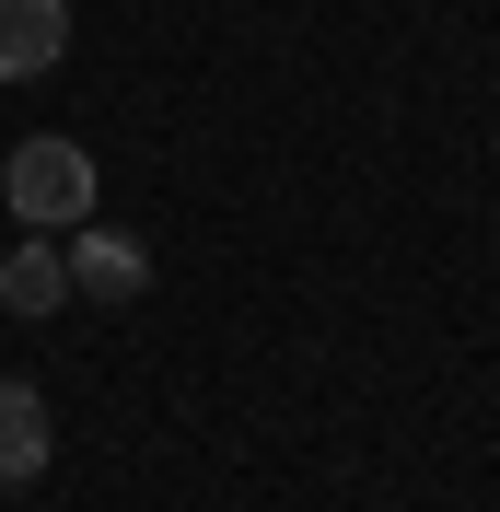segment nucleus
Segmentation results:
<instances>
[{
	"label": "nucleus",
	"mask_w": 500,
	"mask_h": 512,
	"mask_svg": "<svg viewBox=\"0 0 500 512\" xmlns=\"http://www.w3.org/2000/svg\"><path fill=\"white\" fill-rule=\"evenodd\" d=\"M0 198L24 210V233H82L94 222V152L82 140H24L0 163Z\"/></svg>",
	"instance_id": "obj_1"
},
{
	"label": "nucleus",
	"mask_w": 500,
	"mask_h": 512,
	"mask_svg": "<svg viewBox=\"0 0 500 512\" xmlns=\"http://www.w3.org/2000/svg\"><path fill=\"white\" fill-rule=\"evenodd\" d=\"M47 454H59L47 396H35L24 373H0V489H35V478H47Z\"/></svg>",
	"instance_id": "obj_2"
},
{
	"label": "nucleus",
	"mask_w": 500,
	"mask_h": 512,
	"mask_svg": "<svg viewBox=\"0 0 500 512\" xmlns=\"http://www.w3.org/2000/svg\"><path fill=\"white\" fill-rule=\"evenodd\" d=\"M70 291H94V303H140V291H152V245L82 222V245H70Z\"/></svg>",
	"instance_id": "obj_3"
},
{
	"label": "nucleus",
	"mask_w": 500,
	"mask_h": 512,
	"mask_svg": "<svg viewBox=\"0 0 500 512\" xmlns=\"http://www.w3.org/2000/svg\"><path fill=\"white\" fill-rule=\"evenodd\" d=\"M59 47H70V0H0V82L59 70Z\"/></svg>",
	"instance_id": "obj_4"
},
{
	"label": "nucleus",
	"mask_w": 500,
	"mask_h": 512,
	"mask_svg": "<svg viewBox=\"0 0 500 512\" xmlns=\"http://www.w3.org/2000/svg\"><path fill=\"white\" fill-rule=\"evenodd\" d=\"M0 303H12V315H59L70 303V256L47 245V233H24V245L0 256Z\"/></svg>",
	"instance_id": "obj_5"
}]
</instances>
